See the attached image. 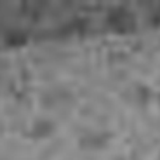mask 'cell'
Returning a JSON list of instances; mask_svg holds the SVG:
<instances>
[{
	"mask_svg": "<svg viewBox=\"0 0 160 160\" xmlns=\"http://www.w3.org/2000/svg\"><path fill=\"white\" fill-rule=\"evenodd\" d=\"M136 96H138V100H139V101H143V102H146L148 100H149L150 93H149V90H148V88L142 87V88H139V90L136 91Z\"/></svg>",
	"mask_w": 160,
	"mask_h": 160,
	"instance_id": "7a4b0ae2",
	"label": "cell"
},
{
	"mask_svg": "<svg viewBox=\"0 0 160 160\" xmlns=\"http://www.w3.org/2000/svg\"><path fill=\"white\" fill-rule=\"evenodd\" d=\"M108 141V136L105 132H94L87 133L80 139V145L86 149H100L102 148Z\"/></svg>",
	"mask_w": 160,
	"mask_h": 160,
	"instance_id": "6da1fadb",
	"label": "cell"
}]
</instances>
